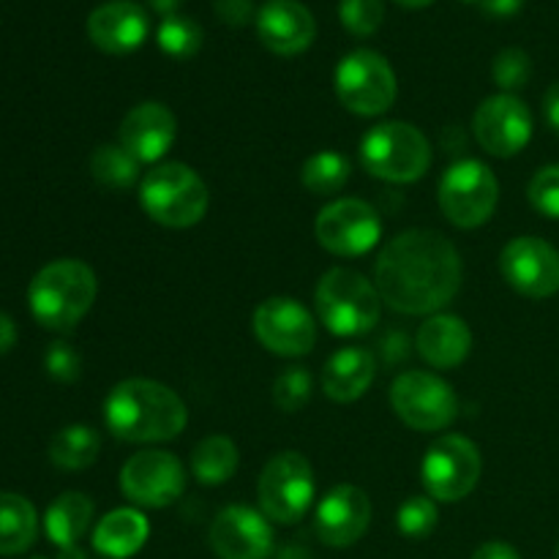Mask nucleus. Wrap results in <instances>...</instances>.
Segmentation results:
<instances>
[{
    "mask_svg": "<svg viewBox=\"0 0 559 559\" xmlns=\"http://www.w3.org/2000/svg\"><path fill=\"white\" fill-rule=\"evenodd\" d=\"M382 304L399 314H431L462 287V257L435 229H407L382 249L374 265Z\"/></svg>",
    "mask_w": 559,
    "mask_h": 559,
    "instance_id": "1",
    "label": "nucleus"
},
{
    "mask_svg": "<svg viewBox=\"0 0 559 559\" xmlns=\"http://www.w3.org/2000/svg\"><path fill=\"white\" fill-rule=\"evenodd\" d=\"M107 429L123 442H167L186 429V404L173 388L153 380H123L104 402Z\"/></svg>",
    "mask_w": 559,
    "mask_h": 559,
    "instance_id": "2",
    "label": "nucleus"
},
{
    "mask_svg": "<svg viewBox=\"0 0 559 559\" xmlns=\"http://www.w3.org/2000/svg\"><path fill=\"white\" fill-rule=\"evenodd\" d=\"M96 300V276L80 260H58L33 276L27 304L38 325L71 331Z\"/></svg>",
    "mask_w": 559,
    "mask_h": 559,
    "instance_id": "3",
    "label": "nucleus"
},
{
    "mask_svg": "<svg viewBox=\"0 0 559 559\" xmlns=\"http://www.w3.org/2000/svg\"><path fill=\"white\" fill-rule=\"evenodd\" d=\"M317 311L336 336H364L380 322L382 298L377 284L353 267H333L317 284Z\"/></svg>",
    "mask_w": 559,
    "mask_h": 559,
    "instance_id": "4",
    "label": "nucleus"
},
{
    "mask_svg": "<svg viewBox=\"0 0 559 559\" xmlns=\"http://www.w3.org/2000/svg\"><path fill=\"white\" fill-rule=\"evenodd\" d=\"M140 202L153 222L173 229L194 227L207 213V186L180 162L158 164L142 178Z\"/></svg>",
    "mask_w": 559,
    "mask_h": 559,
    "instance_id": "5",
    "label": "nucleus"
},
{
    "mask_svg": "<svg viewBox=\"0 0 559 559\" xmlns=\"http://www.w3.org/2000/svg\"><path fill=\"white\" fill-rule=\"evenodd\" d=\"M360 158L374 178L388 183H415L429 173L431 145L415 126L388 120L366 131L360 140Z\"/></svg>",
    "mask_w": 559,
    "mask_h": 559,
    "instance_id": "6",
    "label": "nucleus"
},
{
    "mask_svg": "<svg viewBox=\"0 0 559 559\" xmlns=\"http://www.w3.org/2000/svg\"><path fill=\"white\" fill-rule=\"evenodd\" d=\"M396 91L399 85L391 63L374 49H355L338 60L336 93L349 112L377 118L393 107Z\"/></svg>",
    "mask_w": 559,
    "mask_h": 559,
    "instance_id": "7",
    "label": "nucleus"
},
{
    "mask_svg": "<svg viewBox=\"0 0 559 559\" xmlns=\"http://www.w3.org/2000/svg\"><path fill=\"white\" fill-rule=\"evenodd\" d=\"M257 500L271 522L298 524L314 500V473L306 456L276 453L257 480Z\"/></svg>",
    "mask_w": 559,
    "mask_h": 559,
    "instance_id": "8",
    "label": "nucleus"
},
{
    "mask_svg": "<svg viewBox=\"0 0 559 559\" xmlns=\"http://www.w3.org/2000/svg\"><path fill=\"white\" fill-rule=\"evenodd\" d=\"M500 202V183L491 167L475 158H464L448 167L440 180V207L451 224L475 229L489 222Z\"/></svg>",
    "mask_w": 559,
    "mask_h": 559,
    "instance_id": "9",
    "label": "nucleus"
},
{
    "mask_svg": "<svg viewBox=\"0 0 559 559\" xmlns=\"http://www.w3.org/2000/svg\"><path fill=\"white\" fill-rule=\"evenodd\" d=\"M480 469L484 462L478 445L462 435H445L431 442L420 473L431 500L459 502L473 495L480 480Z\"/></svg>",
    "mask_w": 559,
    "mask_h": 559,
    "instance_id": "10",
    "label": "nucleus"
},
{
    "mask_svg": "<svg viewBox=\"0 0 559 559\" xmlns=\"http://www.w3.org/2000/svg\"><path fill=\"white\" fill-rule=\"evenodd\" d=\"M391 404L399 418L418 431H440L456 420L459 402L445 380L429 371H404L393 380Z\"/></svg>",
    "mask_w": 559,
    "mask_h": 559,
    "instance_id": "11",
    "label": "nucleus"
},
{
    "mask_svg": "<svg viewBox=\"0 0 559 559\" xmlns=\"http://www.w3.org/2000/svg\"><path fill=\"white\" fill-rule=\"evenodd\" d=\"M317 240L336 257L369 254L382 238V222L364 200H336L325 205L314 224Z\"/></svg>",
    "mask_w": 559,
    "mask_h": 559,
    "instance_id": "12",
    "label": "nucleus"
},
{
    "mask_svg": "<svg viewBox=\"0 0 559 559\" xmlns=\"http://www.w3.org/2000/svg\"><path fill=\"white\" fill-rule=\"evenodd\" d=\"M120 491L134 506L167 508L186 491V469L173 453L140 451L120 469Z\"/></svg>",
    "mask_w": 559,
    "mask_h": 559,
    "instance_id": "13",
    "label": "nucleus"
},
{
    "mask_svg": "<svg viewBox=\"0 0 559 559\" xmlns=\"http://www.w3.org/2000/svg\"><path fill=\"white\" fill-rule=\"evenodd\" d=\"M473 131L486 153L511 158L527 147L530 136H533V115H530L527 104L513 93H497L475 109Z\"/></svg>",
    "mask_w": 559,
    "mask_h": 559,
    "instance_id": "14",
    "label": "nucleus"
},
{
    "mask_svg": "<svg viewBox=\"0 0 559 559\" xmlns=\"http://www.w3.org/2000/svg\"><path fill=\"white\" fill-rule=\"evenodd\" d=\"M500 271L524 298L544 300L559 293V251L533 235L511 240L502 249Z\"/></svg>",
    "mask_w": 559,
    "mask_h": 559,
    "instance_id": "15",
    "label": "nucleus"
},
{
    "mask_svg": "<svg viewBox=\"0 0 559 559\" xmlns=\"http://www.w3.org/2000/svg\"><path fill=\"white\" fill-rule=\"evenodd\" d=\"M251 325L262 347L282 358H300L317 344L314 317L293 298H267L257 306Z\"/></svg>",
    "mask_w": 559,
    "mask_h": 559,
    "instance_id": "16",
    "label": "nucleus"
},
{
    "mask_svg": "<svg viewBox=\"0 0 559 559\" xmlns=\"http://www.w3.org/2000/svg\"><path fill=\"white\" fill-rule=\"evenodd\" d=\"M207 544L218 559H267L273 555V527L265 513L229 506L213 519Z\"/></svg>",
    "mask_w": 559,
    "mask_h": 559,
    "instance_id": "17",
    "label": "nucleus"
},
{
    "mask_svg": "<svg viewBox=\"0 0 559 559\" xmlns=\"http://www.w3.org/2000/svg\"><path fill=\"white\" fill-rule=\"evenodd\" d=\"M371 524V502L358 486H336L317 506V535L333 549L358 544Z\"/></svg>",
    "mask_w": 559,
    "mask_h": 559,
    "instance_id": "18",
    "label": "nucleus"
},
{
    "mask_svg": "<svg viewBox=\"0 0 559 559\" xmlns=\"http://www.w3.org/2000/svg\"><path fill=\"white\" fill-rule=\"evenodd\" d=\"M151 33L145 5L134 0H107L87 16V36L102 52L129 55L145 44Z\"/></svg>",
    "mask_w": 559,
    "mask_h": 559,
    "instance_id": "19",
    "label": "nucleus"
},
{
    "mask_svg": "<svg viewBox=\"0 0 559 559\" xmlns=\"http://www.w3.org/2000/svg\"><path fill=\"white\" fill-rule=\"evenodd\" d=\"M254 22L260 41L273 55H284V58L306 52L317 36L314 16L298 0H267L257 11Z\"/></svg>",
    "mask_w": 559,
    "mask_h": 559,
    "instance_id": "20",
    "label": "nucleus"
},
{
    "mask_svg": "<svg viewBox=\"0 0 559 559\" xmlns=\"http://www.w3.org/2000/svg\"><path fill=\"white\" fill-rule=\"evenodd\" d=\"M178 120L164 104H136L120 123V145L140 164H153L173 147Z\"/></svg>",
    "mask_w": 559,
    "mask_h": 559,
    "instance_id": "21",
    "label": "nucleus"
},
{
    "mask_svg": "<svg viewBox=\"0 0 559 559\" xmlns=\"http://www.w3.org/2000/svg\"><path fill=\"white\" fill-rule=\"evenodd\" d=\"M418 344L420 358L435 369H453V366L464 364V358L473 349V333H469L467 322L462 317L453 314H435L418 328Z\"/></svg>",
    "mask_w": 559,
    "mask_h": 559,
    "instance_id": "22",
    "label": "nucleus"
},
{
    "mask_svg": "<svg viewBox=\"0 0 559 559\" xmlns=\"http://www.w3.org/2000/svg\"><path fill=\"white\" fill-rule=\"evenodd\" d=\"M374 358L369 349L344 347L325 364L322 371V391L328 399L338 404H349L364 396L369 385L374 382Z\"/></svg>",
    "mask_w": 559,
    "mask_h": 559,
    "instance_id": "23",
    "label": "nucleus"
},
{
    "mask_svg": "<svg viewBox=\"0 0 559 559\" xmlns=\"http://www.w3.org/2000/svg\"><path fill=\"white\" fill-rule=\"evenodd\" d=\"M147 535H151V524H147L145 513L134 511V508H118L98 522L96 533H93V546L98 555L109 559H129L145 546Z\"/></svg>",
    "mask_w": 559,
    "mask_h": 559,
    "instance_id": "24",
    "label": "nucleus"
},
{
    "mask_svg": "<svg viewBox=\"0 0 559 559\" xmlns=\"http://www.w3.org/2000/svg\"><path fill=\"white\" fill-rule=\"evenodd\" d=\"M93 522V500L80 491H66L60 495L52 506L47 508L44 516V530L47 538L52 540L58 549H69V546L80 544L82 535L87 533Z\"/></svg>",
    "mask_w": 559,
    "mask_h": 559,
    "instance_id": "25",
    "label": "nucleus"
},
{
    "mask_svg": "<svg viewBox=\"0 0 559 559\" xmlns=\"http://www.w3.org/2000/svg\"><path fill=\"white\" fill-rule=\"evenodd\" d=\"M38 535L36 508L20 495L0 491V555H22Z\"/></svg>",
    "mask_w": 559,
    "mask_h": 559,
    "instance_id": "26",
    "label": "nucleus"
},
{
    "mask_svg": "<svg viewBox=\"0 0 559 559\" xmlns=\"http://www.w3.org/2000/svg\"><path fill=\"white\" fill-rule=\"evenodd\" d=\"M191 469L202 486H222L238 469V448L229 437L211 435L191 453Z\"/></svg>",
    "mask_w": 559,
    "mask_h": 559,
    "instance_id": "27",
    "label": "nucleus"
},
{
    "mask_svg": "<svg viewBox=\"0 0 559 559\" xmlns=\"http://www.w3.org/2000/svg\"><path fill=\"white\" fill-rule=\"evenodd\" d=\"M102 451V437L91 426H66L49 442V459L60 469H85L91 467Z\"/></svg>",
    "mask_w": 559,
    "mask_h": 559,
    "instance_id": "28",
    "label": "nucleus"
},
{
    "mask_svg": "<svg viewBox=\"0 0 559 559\" xmlns=\"http://www.w3.org/2000/svg\"><path fill=\"white\" fill-rule=\"evenodd\" d=\"M91 175L104 189H129L140 178V162L123 145H102L91 156Z\"/></svg>",
    "mask_w": 559,
    "mask_h": 559,
    "instance_id": "29",
    "label": "nucleus"
},
{
    "mask_svg": "<svg viewBox=\"0 0 559 559\" xmlns=\"http://www.w3.org/2000/svg\"><path fill=\"white\" fill-rule=\"evenodd\" d=\"M300 180L311 194H336L349 180V158L336 151H320L304 164Z\"/></svg>",
    "mask_w": 559,
    "mask_h": 559,
    "instance_id": "30",
    "label": "nucleus"
},
{
    "mask_svg": "<svg viewBox=\"0 0 559 559\" xmlns=\"http://www.w3.org/2000/svg\"><path fill=\"white\" fill-rule=\"evenodd\" d=\"M156 41L158 47H162V52L169 55V58L189 60L202 49L205 33H202L200 22L189 20V16L183 14H173L164 16L162 25H158Z\"/></svg>",
    "mask_w": 559,
    "mask_h": 559,
    "instance_id": "31",
    "label": "nucleus"
},
{
    "mask_svg": "<svg viewBox=\"0 0 559 559\" xmlns=\"http://www.w3.org/2000/svg\"><path fill=\"white\" fill-rule=\"evenodd\" d=\"M311 391H314V382H311L309 371L300 366H289L273 382V404L282 413H298L304 404H309Z\"/></svg>",
    "mask_w": 559,
    "mask_h": 559,
    "instance_id": "32",
    "label": "nucleus"
},
{
    "mask_svg": "<svg viewBox=\"0 0 559 559\" xmlns=\"http://www.w3.org/2000/svg\"><path fill=\"white\" fill-rule=\"evenodd\" d=\"M338 20L353 36H371L385 20V0H342Z\"/></svg>",
    "mask_w": 559,
    "mask_h": 559,
    "instance_id": "33",
    "label": "nucleus"
},
{
    "mask_svg": "<svg viewBox=\"0 0 559 559\" xmlns=\"http://www.w3.org/2000/svg\"><path fill=\"white\" fill-rule=\"evenodd\" d=\"M491 76H495V82L502 91L513 93L530 82V76H533V60H530V55L524 49L508 47L491 63Z\"/></svg>",
    "mask_w": 559,
    "mask_h": 559,
    "instance_id": "34",
    "label": "nucleus"
},
{
    "mask_svg": "<svg viewBox=\"0 0 559 559\" xmlns=\"http://www.w3.org/2000/svg\"><path fill=\"white\" fill-rule=\"evenodd\" d=\"M399 530L404 538H426L437 527V506L431 497H409L399 508Z\"/></svg>",
    "mask_w": 559,
    "mask_h": 559,
    "instance_id": "35",
    "label": "nucleus"
},
{
    "mask_svg": "<svg viewBox=\"0 0 559 559\" xmlns=\"http://www.w3.org/2000/svg\"><path fill=\"white\" fill-rule=\"evenodd\" d=\"M527 197L535 211L544 213L546 218H559V164L535 173V178L530 180Z\"/></svg>",
    "mask_w": 559,
    "mask_h": 559,
    "instance_id": "36",
    "label": "nucleus"
},
{
    "mask_svg": "<svg viewBox=\"0 0 559 559\" xmlns=\"http://www.w3.org/2000/svg\"><path fill=\"white\" fill-rule=\"evenodd\" d=\"M44 366H47V374L58 382H74L80 377V355L66 342H55L47 349Z\"/></svg>",
    "mask_w": 559,
    "mask_h": 559,
    "instance_id": "37",
    "label": "nucleus"
},
{
    "mask_svg": "<svg viewBox=\"0 0 559 559\" xmlns=\"http://www.w3.org/2000/svg\"><path fill=\"white\" fill-rule=\"evenodd\" d=\"M213 11L229 27H243L257 20L254 0H213Z\"/></svg>",
    "mask_w": 559,
    "mask_h": 559,
    "instance_id": "38",
    "label": "nucleus"
},
{
    "mask_svg": "<svg viewBox=\"0 0 559 559\" xmlns=\"http://www.w3.org/2000/svg\"><path fill=\"white\" fill-rule=\"evenodd\" d=\"M473 559H522V557H519V551L513 549L511 544H502V540H489V544H484L478 551H475Z\"/></svg>",
    "mask_w": 559,
    "mask_h": 559,
    "instance_id": "39",
    "label": "nucleus"
},
{
    "mask_svg": "<svg viewBox=\"0 0 559 559\" xmlns=\"http://www.w3.org/2000/svg\"><path fill=\"white\" fill-rule=\"evenodd\" d=\"M544 115H546V123L551 126V131L559 134V82L546 91L544 96Z\"/></svg>",
    "mask_w": 559,
    "mask_h": 559,
    "instance_id": "40",
    "label": "nucleus"
},
{
    "mask_svg": "<svg viewBox=\"0 0 559 559\" xmlns=\"http://www.w3.org/2000/svg\"><path fill=\"white\" fill-rule=\"evenodd\" d=\"M524 0H480L484 11L489 16H513L522 9Z\"/></svg>",
    "mask_w": 559,
    "mask_h": 559,
    "instance_id": "41",
    "label": "nucleus"
},
{
    "mask_svg": "<svg viewBox=\"0 0 559 559\" xmlns=\"http://www.w3.org/2000/svg\"><path fill=\"white\" fill-rule=\"evenodd\" d=\"M14 344H16V325H14V320H11L9 314H3V311H0V355L9 353V349L14 347Z\"/></svg>",
    "mask_w": 559,
    "mask_h": 559,
    "instance_id": "42",
    "label": "nucleus"
},
{
    "mask_svg": "<svg viewBox=\"0 0 559 559\" xmlns=\"http://www.w3.org/2000/svg\"><path fill=\"white\" fill-rule=\"evenodd\" d=\"M147 5H151L156 14L173 16V14H178V9L183 5V0H147Z\"/></svg>",
    "mask_w": 559,
    "mask_h": 559,
    "instance_id": "43",
    "label": "nucleus"
},
{
    "mask_svg": "<svg viewBox=\"0 0 559 559\" xmlns=\"http://www.w3.org/2000/svg\"><path fill=\"white\" fill-rule=\"evenodd\" d=\"M58 559H87L85 551L80 549V546H69V549H60Z\"/></svg>",
    "mask_w": 559,
    "mask_h": 559,
    "instance_id": "44",
    "label": "nucleus"
},
{
    "mask_svg": "<svg viewBox=\"0 0 559 559\" xmlns=\"http://www.w3.org/2000/svg\"><path fill=\"white\" fill-rule=\"evenodd\" d=\"M393 3H399L402 9H426V5H431L435 0H393Z\"/></svg>",
    "mask_w": 559,
    "mask_h": 559,
    "instance_id": "45",
    "label": "nucleus"
},
{
    "mask_svg": "<svg viewBox=\"0 0 559 559\" xmlns=\"http://www.w3.org/2000/svg\"><path fill=\"white\" fill-rule=\"evenodd\" d=\"M464 3H478V0H464Z\"/></svg>",
    "mask_w": 559,
    "mask_h": 559,
    "instance_id": "46",
    "label": "nucleus"
},
{
    "mask_svg": "<svg viewBox=\"0 0 559 559\" xmlns=\"http://www.w3.org/2000/svg\"><path fill=\"white\" fill-rule=\"evenodd\" d=\"M557 559H559V546H557Z\"/></svg>",
    "mask_w": 559,
    "mask_h": 559,
    "instance_id": "47",
    "label": "nucleus"
},
{
    "mask_svg": "<svg viewBox=\"0 0 559 559\" xmlns=\"http://www.w3.org/2000/svg\"><path fill=\"white\" fill-rule=\"evenodd\" d=\"M33 559H44V557H33Z\"/></svg>",
    "mask_w": 559,
    "mask_h": 559,
    "instance_id": "48",
    "label": "nucleus"
}]
</instances>
